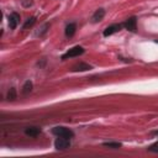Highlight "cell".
<instances>
[{
	"label": "cell",
	"instance_id": "1",
	"mask_svg": "<svg viewBox=\"0 0 158 158\" xmlns=\"http://www.w3.org/2000/svg\"><path fill=\"white\" fill-rule=\"evenodd\" d=\"M52 133L56 135L57 137H65V138H72L74 137V132L68 128V127H64V126H57V127H53L52 128Z\"/></svg>",
	"mask_w": 158,
	"mask_h": 158
},
{
	"label": "cell",
	"instance_id": "6",
	"mask_svg": "<svg viewBox=\"0 0 158 158\" xmlns=\"http://www.w3.org/2000/svg\"><path fill=\"white\" fill-rule=\"evenodd\" d=\"M20 22V15L17 12H12L9 15V26L11 30H15Z\"/></svg>",
	"mask_w": 158,
	"mask_h": 158
},
{
	"label": "cell",
	"instance_id": "8",
	"mask_svg": "<svg viewBox=\"0 0 158 158\" xmlns=\"http://www.w3.org/2000/svg\"><path fill=\"white\" fill-rule=\"evenodd\" d=\"M91 68H93L91 65H89V64H86V63L80 62V63L75 64V65L72 68V70H73V72H86V70H90Z\"/></svg>",
	"mask_w": 158,
	"mask_h": 158
},
{
	"label": "cell",
	"instance_id": "10",
	"mask_svg": "<svg viewBox=\"0 0 158 158\" xmlns=\"http://www.w3.org/2000/svg\"><path fill=\"white\" fill-rule=\"evenodd\" d=\"M75 30H77L75 23H69V25H67V27H65V36H67V37H72V36L75 33Z\"/></svg>",
	"mask_w": 158,
	"mask_h": 158
},
{
	"label": "cell",
	"instance_id": "5",
	"mask_svg": "<svg viewBox=\"0 0 158 158\" xmlns=\"http://www.w3.org/2000/svg\"><path fill=\"white\" fill-rule=\"evenodd\" d=\"M122 26H123V25H120V23H114V25H110V26H107V27L104 30L102 35H104L105 37L111 36V35H114L115 32H118V31L122 28Z\"/></svg>",
	"mask_w": 158,
	"mask_h": 158
},
{
	"label": "cell",
	"instance_id": "14",
	"mask_svg": "<svg viewBox=\"0 0 158 158\" xmlns=\"http://www.w3.org/2000/svg\"><path fill=\"white\" fill-rule=\"evenodd\" d=\"M35 22H36V17H30V19H27V21L23 23V30H26V28H28V27H32L33 25H35Z\"/></svg>",
	"mask_w": 158,
	"mask_h": 158
},
{
	"label": "cell",
	"instance_id": "12",
	"mask_svg": "<svg viewBox=\"0 0 158 158\" xmlns=\"http://www.w3.org/2000/svg\"><path fill=\"white\" fill-rule=\"evenodd\" d=\"M104 147H109V148H112V149H116V148H120L122 144L120 142H105L102 143Z\"/></svg>",
	"mask_w": 158,
	"mask_h": 158
},
{
	"label": "cell",
	"instance_id": "17",
	"mask_svg": "<svg viewBox=\"0 0 158 158\" xmlns=\"http://www.w3.org/2000/svg\"><path fill=\"white\" fill-rule=\"evenodd\" d=\"M156 42H157V43H158V40H157V41H156Z\"/></svg>",
	"mask_w": 158,
	"mask_h": 158
},
{
	"label": "cell",
	"instance_id": "15",
	"mask_svg": "<svg viewBox=\"0 0 158 158\" xmlns=\"http://www.w3.org/2000/svg\"><path fill=\"white\" fill-rule=\"evenodd\" d=\"M156 133L158 135V131H157ZM148 151H152V152H158V142H156L154 144L149 146V147H148Z\"/></svg>",
	"mask_w": 158,
	"mask_h": 158
},
{
	"label": "cell",
	"instance_id": "2",
	"mask_svg": "<svg viewBox=\"0 0 158 158\" xmlns=\"http://www.w3.org/2000/svg\"><path fill=\"white\" fill-rule=\"evenodd\" d=\"M83 53H84V48H83L81 46H75V47L70 48L67 53H64V54L62 56V59L64 60V59H68V58L78 57V56H80V54H83Z\"/></svg>",
	"mask_w": 158,
	"mask_h": 158
},
{
	"label": "cell",
	"instance_id": "9",
	"mask_svg": "<svg viewBox=\"0 0 158 158\" xmlns=\"http://www.w3.org/2000/svg\"><path fill=\"white\" fill-rule=\"evenodd\" d=\"M25 133L30 137H37L40 133H41V128L40 127H36V126H30L25 130Z\"/></svg>",
	"mask_w": 158,
	"mask_h": 158
},
{
	"label": "cell",
	"instance_id": "3",
	"mask_svg": "<svg viewBox=\"0 0 158 158\" xmlns=\"http://www.w3.org/2000/svg\"><path fill=\"white\" fill-rule=\"evenodd\" d=\"M54 147L58 151H64L70 147V141H69V138H65V137H58L54 141Z\"/></svg>",
	"mask_w": 158,
	"mask_h": 158
},
{
	"label": "cell",
	"instance_id": "16",
	"mask_svg": "<svg viewBox=\"0 0 158 158\" xmlns=\"http://www.w3.org/2000/svg\"><path fill=\"white\" fill-rule=\"evenodd\" d=\"M32 4H33L32 0H22V5H23L25 7H28V6H31Z\"/></svg>",
	"mask_w": 158,
	"mask_h": 158
},
{
	"label": "cell",
	"instance_id": "11",
	"mask_svg": "<svg viewBox=\"0 0 158 158\" xmlns=\"http://www.w3.org/2000/svg\"><path fill=\"white\" fill-rule=\"evenodd\" d=\"M32 81L31 80H27L25 84H23V86H22V94H28L31 90H32Z\"/></svg>",
	"mask_w": 158,
	"mask_h": 158
},
{
	"label": "cell",
	"instance_id": "7",
	"mask_svg": "<svg viewBox=\"0 0 158 158\" xmlns=\"http://www.w3.org/2000/svg\"><path fill=\"white\" fill-rule=\"evenodd\" d=\"M104 16H105V10H104V9H98V10L94 12V15L91 16V22H93V23L99 22V21H101V20L104 19Z\"/></svg>",
	"mask_w": 158,
	"mask_h": 158
},
{
	"label": "cell",
	"instance_id": "4",
	"mask_svg": "<svg viewBox=\"0 0 158 158\" xmlns=\"http://www.w3.org/2000/svg\"><path fill=\"white\" fill-rule=\"evenodd\" d=\"M123 26H125V28H126L127 31H130V32H135V31L137 30V19H136L135 16L128 17V19L125 21Z\"/></svg>",
	"mask_w": 158,
	"mask_h": 158
},
{
	"label": "cell",
	"instance_id": "13",
	"mask_svg": "<svg viewBox=\"0 0 158 158\" xmlns=\"http://www.w3.org/2000/svg\"><path fill=\"white\" fill-rule=\"evenodd\" d=\"M6 98H7V100H11V101H14V100L16 99V89H15V88H10V90L7 91V95H6Z\"/></svg>",
	"mask_w": 158,
	"mask_h": 158
}]
</instances>
